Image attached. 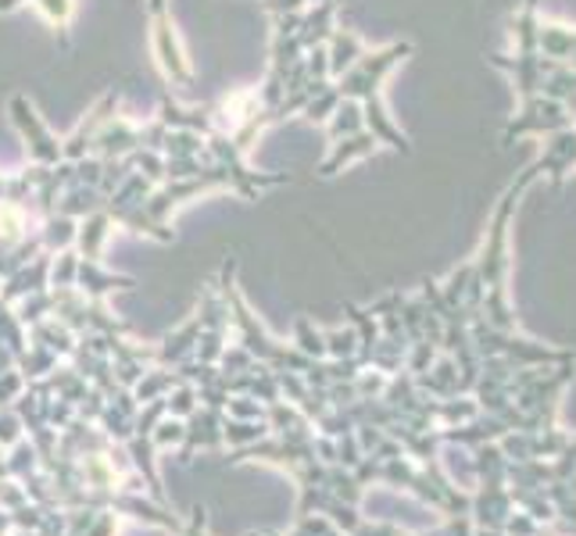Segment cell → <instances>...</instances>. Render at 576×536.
Instances as JSON below:
<instances>
[{
    "instance_id": "277c9868",
    "label": "cell",
    "mask_w": 576,
    "mask_h": 536,
    "mask_svg": "<svg viewBox=\"0 0 576 536\" xmlns=\"http://www.w3.org/2000/svg\"><path fill=\"white\" fill-rule=\"evenodd\" d=\"M537 165H540V175H548L555 186L563 183V179L576 169V125L548 133V143H544Z\"/></svg>"
},
{
    "instance_id": "7a4b0ae2",
    "label": "cell",
    "mask_w": 576,
    "mask_h": 536,
    "mask_svg": "<svg viewBox=\"0 0 576 536\" xmlns=\"http://www.w3.org/2000/svg\"><path fill=\"white\" fill-rule=\"evenodd\" d=\"M537 32H540L537 0H523V8L512 14V40H516V54H494L491 58L498 69H505L512 75V87H516L519 104L540 93L544 54L537 47Z\"/></svg>"
},
{
    "instance_id": "6da1fadb",
    "label": "cell",
    "mask_w": 576,
    "mask_h": 536,
    "mask_svg": "<svg viewBox=\"0 0 576 536\" xmlns=\"http://www.w3.org/2000/svg\"><path fill=\"white\" fill-rule=\"evenodd\" d=\"M537 175H540V165L534 161V165H526L508 183V190L498 198V208H494V215H491L484 251H479V257L473 262L479 283H484V312L494 326H502V330L516 326L512 307H508V230H512V219H516L519 198L537 183Z\"/></svg>"
},
{
    "instance_id": "3957f363",
    "label": "cell",
    "mask_w": 576,
    "mask_h": 536,
    "mask_svg": "<svg viewBox=\"0 0 576 536\" xmlns=\"http://www.w3.org/2000/svg\"><path fill=\"white\" fill-rule=\"evenodd\" d=\"M566 125H576L573 111L566 104L552 101V97H540L537 93V97H530V101L519 104L516 119L505 125L502 143L508 148V143H516L523 136H548V133H558V129H566Z\"/></svg>"
}]
</instances>
